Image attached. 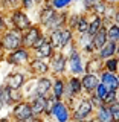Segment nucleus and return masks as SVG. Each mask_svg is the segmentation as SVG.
I'll use <instances>...</instances> for the list:
<instances>
[{"label":"nucleus","mask_w":119,"mask_h":122,"mask_svg":"<svg viewBox=\"0 0 119 122\" xmlns=\"http://www.w3.org/2000/svg\"><path fill=\"white\" fill-rule=\"evenodd\" d=\"M107 93H109V90H107V87L104 86V84H99V86L96 87V90H95V95H96L102 102H104V98L107 96Z\"/></svg>","instance_id":"obj_34"},{"label":"nucleus","mask_w":119,"mask_h":122,"mask_svg":"<svg viewBox=\"0 0 119 122\" xmlns=\"http://www.w3.org/2000/svg\"><path fill=\"white\" fill-rule=\"evenodd\" d=\"M29 72V75L32 78H41V76H49L51 75V66L49 61L40 60V58H32L29 63V66L26 67Z\"/></svg>","instance_id":"obj_12"},{"label":"nucleus","mask_w":119,"mask_h":122,"mask_svg":"<svg viewBox=\"0 0 119 122\" xmlns=\"http://www.w3.org/2000/svg\"><path fill=\"white\" fill-rule=\"evenodd\" d=\"M8 29V23H6V15L3 12H0V35Z\"/></svg>","instance_id":"obj_38"},{"label":"nucleus","mask_w":119,"mask_h":122,"mask_svg":"<svg viewBox=\"0 0 119 122\" xmlns=\"http://www.w3.org/2000/svg\"><path fill=\"white\" fill-rule=\"evenodd\" d=\"M114 102H118V92H109L107 96L104 98V104L105 105H112Z\"/></svg>","instance_id":"obj_35"},{"label":"nucleus","mask_w":119,"mask_h":122,"mask_svg":"<svg viewBox=\"0 0 119 122\" xmlns=\"http://www.w3.org/2000/svg\"><path fill=\"white\" fill-rule=\"evenodd\" d=\"M107 34H109V41L118 43L119 41V25L118 23H113V25L107 29Z\"/></svg>","instance_id":"obj_32"},{"label":"nucleus","mask_w":119,"mask_h":122,"mask_svg":"<svg viewBox=\"0 0 119 122\" xmlns=\"http://www.w3.org/2000/svg\"><path fill=\"white\" fill-rule=\"evenodd\" d=\"M107 6H109V3H107L105 0H98V2L93 3V8H92L90 14L99 15V17H104V15H105V11H107Z\"/></svg>","instance_id":"obj_30"},{"label":"nucleus","mask_w":119,"mask_h":122,"mask_svg":"<svg viewBox=\"0 0 119 122\" xmlns=\"http://www.w3.org/2000/svg\"><path fill=\"white\" fill-rule=\"evenodd\" d=\"M0 40H2V43H3V47H5L6 53L14 52V51H17V49L23 47V34L17 29H12V28L6 29L5 32L0 35Z\"/></svg>","instance_id":"obj_7"},{"label":"nucleus","mask_w":119,"mask_h":122,"mask_svg":"<svg viewBox=\"0 0 119 122\" xmlns=\"http://www.w3.org/2000/svg\"><path fill=\"white\" fill-rule=\"evenodd\" d=\"M99 81L104 84L109 92H118L119 90V76L116 73H110V72H102L99 75Z\"/></svg>","instance_id":"obj_20"},{"label":"nucleus","mask_w":119,"mask_h":122,"mask_svg":"<svg viewBox=\"0 0 119 122\" xmlns=\"http://www.w3.org/2000/svg\"><path fill=\"white\" fill-rule=\"evenodd\" d=\"M78 20H79V14L76 12H69V17H67V28L72 29L75 32V28L78 25Z\"/></svg>","instance_id":"obj_33"},{"label":"nucleus","mask_w":119,"mask_h":122,"mask_svg":"<svg viewBox=\"0 0 119 122\" xmlns=\"http://www.w3.org/2000/svg\"><path fill=\"white\" fill-rule=\"evenodd\" d=\"M49 41L52 43V46L55 47L57 52H64L72 43H75V32L69 28H64L61 30H55V32L47 34Z\"/></svg>","instance_id":"obj_3"},{"label":"nucleus","mask_w":119,"mask_h":122,"mask_svg":"<svg viewBox=\"0 0 119 122\" xmlns=\"http://www.w3.org/2000/svg\"><path fill=\"white\" fill-rule=\"evenodd\" d=\"M57 14H58V11H55L51 5H47V3L41 5L38 8V25L44 29L46 26L53 20V17H55Z\"/></svg>","instance_id":"obj_16"},{"label":"nucleus","mask_w":119,"mask_h":122,"mask_svg":"<svg viewBox=\"0 0 119 122\" xmlns=\"http://www.w3.org/2000/svg\"><path fill=\"white\" fill-rule=\"evenodd\" d=\"M52 86H53V78L49 76H41L35 78V96L47 98L52 95Z\"/></svg>","instance_id":"obj_14"},{"label":"nucleus","mask_w":119,"mask_h":122,"mask_svg":"<svg viewBox=\"0 0 119 122\" xmlns=\"http://www.w3.org/2000/svg\"><path fill=\"white\" fill-rule=\"evenodd\" d=\"M64 95H66V76H55L52 86V96L57 101H63Z\"/></svg>","instance_id":"obj_21"},{"label":"nucleus","mask_w":119,"mask_h":122,"mask_svg":"<svg viewBox=\"0 0 119 122\" xmlns=\"http://www.w3.org/2000/svg\"><path fill=\"white\" fill-rule=\"evenodd\" d=\"M44 121H46L44 117H40V116H32L31 119H28L26 122H44Z\"/></svg>","instance_id":"obj_42"},{"label":"nucleus","mask_w":119,"mask_h":122,"mask_svg":"<svg viewBox=\"0 0 119 122\" xmlns=\"http://www.w3.org/2000/svg\"><path fill=\"white\" fill-rule=\"evenodd\" d=\"M112 122H114V121H112Z\"/></svg>","instance_id":"obj_53"},{"label":"nucleus","mask_w":119,"mask_h":122,"mask_svg":"<svg viewBox=\"0 0 119 122\" xmlns=\"http://www.w3.org/2000/svg\"><path fill=\"white\" fill-rule=\"evenodd\" d=\"M81 81H83V89H84V95H86V96H90L92 93H95L96 87L101 84L99 76L90 75V73H84L81 76Z\"/></svg>","instance_id":"obj_19"},{"label":"nucleus","mask_w":119,"mask_h":122,"mask_svg":"<svg viewBox=\"0 0 119 122\" xmlns=\"http://www.w3.org/2000/svg\"><path fill=\"white\" fill-rule=\"evenodd\" d=\"M31 78H32V76L29 75L28 69H15V70L9 72V73L5 76L3 84L8 86L9 89H12V90H23Z\"/></svg>","instance_id":"obj_6"},{"label":"nucleus","mask_w":119,"mask_h":122,"mask_svg":"<svg viewBox=\"0 0 119 122\" xmlns=\"http://www.w3.org/2000/svg\"><path fill=\"white\" fill-rule=\"evenodd\" d=\"M35 3H37V6H41L46 3V0H35Z\"/></svg>","instance_id":"obj_46"},{"label":"nucleus","mask_w":119,"mask_h":122,"mask_svg":"<svg viewBox=\"0 0 119 122\" xmlns=\"http://www.w3.org/2000/svg\"><path fill=\"white\" fill-rule=\"evenodd\" d=\"M73 2H79V0H73Z\"/></svg>","instance_id":"obj_50"},{"label":"nucleus","mask_w":119,"mask_h":122,"mask_svg":"<svg viewBox=\"0 0 119 122\" xmlns=\"http://www.w3.org/2000/svg\"><path fill=\"white\" fill-rule=\"evenodd\" d=\"M109 107H110V112H112L113 121L114 122H119V102H114V104L109 105Z\"/></svg>","instance_id":"obj_37"},{"label":"nucleus","mask_w":119,"mask_h":122,"mask_svg":"<svg viewBox=\"0 0 119 122\" xmlns=\"http://www.w3.org/2000/svg\"><path fill=\"white\" fill-rule=\"evenodd\" d=\"M67 55V75L69 76H83L86 73V56L78 49V46L72 43L64 51Z\"/></svg>","instance_id":"obj_1"},{"label":"nucleus","mask_w":119,"mask_h":122,"mask_svg":"<svg viewBox=\"0 0 119 122\" xmlns=\"http://www.w3.org/2000/svg\"><path fill=\"white\" fill-rule=\"evenodd\" d=\"M95 107L92 104L90 98L83 95L81 98H78L75 107L72 108V121L73 122H79L84 119H90V117L95 116Z\"/></svg>","instance_id":"obj_4"},{"label":"nucleus","mask_w":119,"mask_h":122,"mask_svg":"<svg viewBox=\"0 0 119 122\" xmlns=\"http://www.w3.org/2000/svg\"><path fill=\"white\" fill-rule=\"evenodd\" d=\"M109 43V34H107V28H102L99 32H96L93 37H92V44H93L95 51H99L102 49L104 46Z\"/></svg>","instance_id":"obj_23"},{"label":"nucleus","mask_w":119,"mask_h":122,"mask_svg":"<svg viewBox=\"0 0 119 122\" xmlns=\"http://www.w3.org/2000/svg\"><path fill=\"white\" fill-rule=\"evenodd\" d=\"M6 23H8V29L12 28V29H17L20 30V32H26L29 28H32L34 23L31 20V17L28 15L25 9H21V8H18V9L12 11L11 14L6 15Z\"/></svg>","instance_id":"obj_2"},{"label":"nucleus","mask_w":119,"mask_h":122,"mask_svg":"<svg viewBox=\"0 0 119 122\" xmlns=\"http://www.w3.org/2000/svg\"><path fill=\"white\" fill-rule=\"evenodd\" d=\"M116 49H118V46L114 41H109L102 49H99V51L96 52V55L101 58L102 61H105V60H109V58H113V56H116Z\"/></svg>","instance_id":"obj_24"},{"label":"nucleus","mask_w":119,"mask_h":122,"mask_svg":"<svg viewBox=\"0 0 119 122\" xmlns=\"http://www.w3.org/2000/svg\"><path fill=\"white\" fill-rule=\"evenodd\" d=\"M47 5H51L55 11L58 12H63V11H67L70 5L73 3V0H46Z\"/></svg>","instance_id":"obj_28"},{"label":"nucleus","mask_w":119,"mask_h":122,"mask_svg":"<svg viewBox=\"0 0 119 122\" xmlns=\"http://www.w3.org/2000/svg\"><path fill=\"white\" fill-rule=\"evenodd\" d=\"M109 5H119V0H105Z\"/></svg>","instance_id":"obj_45"},{"label":"nucleus","mask_w":119,"mask_h":122,"mask_svg":"<svg viewBox=\"0 0 119 122\" xmlns=\"http://www.w3.org/2000/svg\"><path fill=\"white\" fill-rule=\"evenodd\" d=\"M89 18H90V25H89V34L92 37L95 35L96 32H99L102 28H104V23H102V17L99 15H93V14H89Z\"/></svg>","instance_id":"obj_26"},{"label":"nucleus","mask_w":119,"mask_h":122,"mask_svg":"<svg viewBox=\"0 0 119 122\" xmlns=\"http://www.w3.org/2000/svg\"><path fill=\"white\" fill-rule=\"evenodd\" d=\"M32 58H34V55H32V51H31V49L20 47L14 52L6 53L5 61L9 66H12L15 69H26L29 66V63H31Z\"/></svg>","instance_id":"obj_5"},{"label":"nucleus","mask_w":119,"mask_h":122,"mask_svg":"<svg viewBox=\"0 0 119 122\" xmlns=\"http://www.w3.org/2000/svg\"><path fill=\"white\" fill-rule=\"evenodd\" d=\"M116 46H118V49H116V56H118V58H119V41H118V43H116Z\"/></svg>","instance_id":"obj_48"},{"label":"nucleus","mask_w":119,"mask_h":122,"mask_svg":"<svg viewBox=\"0 0 119 122\" xmlns=\"http://www.w3.org/2000/svg\"><path fill=\"white\" fill-rule=\"evenodd\" d=\"M89 25H90L89 14H86V12L79 14L78 25H76V28H75V35H81V34H89Z\"/></svg>","instance_id":"obj_25"},{"label":"nucleus","mask_w":119,"mask_h":122,"mask_svg":"<svg viewBox=\"0 0 119 122\" xmlns=\"http://www.w3.org/2000/svg\"><path fill=\"white\" fill-rule=\"evenodd\" d=\"M0 122H12L9 116H0Z\"/></svg>","instance_id":"obj_44"},{"label":"nucleus","mask_w":119,"mask_h":122,"mask_svg":"<svg viewBox=\"0 0 119 122\" xmlns=\"http://www.w3.org/2000/svg\"><path fill=\"white\" fill-rule=\"evenodd\" d=\"M5 56H6V51H5V47H3L2 40H0V63H2V61H5Z\"/></svg>","instance_id":"obj_40"},{"label":"nucleus","mask_w":119,"mask_h":122,"mask_svg":"<svg viewBox=\"0 0 119 122\" xmlns=\"http://www.w3.org/2000/svg\"><path fill=\"white\" fill-rule=\"evenodd\" d=\"M89 98H90V101H92V104H93V107H95V108H98L99 105H102V104H104V102H102V101H101V99H99V98H98L95 93H92Z\"/></svg>","instance_id":"obj_39"},{"label":"nucleus","mask_w":119,"mask_h":122,"mask_svg":"<svg viewBox=\"0 0 119 122\" xmlns=\"http://www.w3.org/2000/svg\"><path fill=\"white\" fill-rule=\"evenodd\" d=\"M104 70L110 72V73H119V58L118 56H113V58H109L104 61Z\"/></svg>","instance_id":"obj_29"},{"label":"nucleus","mask_w":119,"mask_h":122,"mask_svg":"<svg viewBox=\"0 0 119 122\" xmlns=\"http://www.w3.org/2000/svg\"><path fill=\"white\" fill-rule=\"evenodd\" d=\"M8 116L12 119V122H26L28 119L34 116L32 113V107H31V102L28 99L15 104L14 107H11V112Z\"/></svg>","instance_id":"obj_8"},{"label":"nucleus","mask_w":119,"mask_h":122,"mask_svg":"<svg viewBox=\"0 0 119 122\" xmlns=\"http://www.w3.org/2000/svg\"><path fill=\"white\" fill-rule=\"evenodd\" d=\"M93 2H98V0H93Z\"/></svg>","instance_id":"obj_51"},{"label":"nucleus","mask_w":119,"mask_h":122,"mask_svg":"<svg viewBox=\"0 0 119 122\" xmlns=\"http://www.w3.org/2000/svg\"><path fill=\"white\" fill-rule=\"evenodd\" d=\"M118 76H119V73H118Z\"/></svg>","instance_id":"obj_52"},{"label":"nucleus","mask_w":119,"mask_h":122,"mask_svg":"<svg viewBox=\"0 0 119 122\" xmlns=\"http://www.w3.org/2000/svg\"><path fill=\"white\" fill-rule=\"evenodd\" d=\"M118 102H119V90H118Z\"/></svg>","instance_id":"obj_49"},{"label":"nucleus","mask_w":119,"mask_h":122,"mask_svg":"<svg viewBox=\"0 0 119 122\" xmlns=\"http://www.w3.org/2000/svg\"><path fill=\"white\" fill-rule=\"evenodd\" d=\"M2 90H3V101H5L6 107H14V101H12V89H9L8 86L2 84Z\"/></svg>","instance_id":"obj_31"},{"label":"nucleus","mask_w":119,"mask_h":122,"mask_svg":"<svg viewBox=\"0 0 119 122\" xmlns=\"http://www.w3.org/2000/svg\"><path fill=\"white\" fill-rule=\"evenodd\" d=\"M102 72H104V61L99 58L96 53L86 58V73L99 76Z\"/></svg>","instance_id":"obj_17"},{"label":"nucleus","mask_w":119,"mask_h":122,"mask_svg":"<svg viewBox=\"0 0 119 122\" xmlns=\"http://www.w3.org/2000/svg\"><path fill=\"white\" fill-rule=\"evenodd\" d=\"M51 121H53V122H73L72 121V108L64 101H57L51 107Z\"/></svg>","instance_id":"obj_9"},{"label":"nucleus","mask_w":119,"mask_h":122,"mask_svg":"<svg viewBox=\"0 0 119 122\" xmlns=\"http://www.w3.org/2000/svg\"><path fill=\"white\" fill-rule=\"evenodd\" d=\"M20 6V0H0V12H3L5 15L11 14L12 11L18 9Z\"/></svg>","instance_id":"obj_27"},{"label":"nucleus","mask_w":119,"mask_h":122,"mask_svg":"<svg viewBox=\"0 0 119 122\" xmlns=\"http://www.w3.org/2000/svg\"><path fill=\"white\" fill-rule=\"evenodd\" d=\"M31 107H32V113L34 116H40L44 119H51V107L53 105L47 98H41V96H34L29 99Z\"/></svg>","instance_id":"obj_10"},{"label":"nucleus","mask_w":119,"mask_h":122,"mask_svg":"<svg viewBox=\"0 0 119 122\" xmlns=\"http://www.w3.org/2000/svg\"><path fill=\"white\" fill-rule=\"evenodd\" d=\"M113 23H118V25H119V5H118V8H116V12H114Z\"/></svg>","instance_id":"obj_43"},{"label":"nucleus","mask_w":119,"mask_h":122,"mask_svg":"<svg viewBox=\"0 0 119 122\" xmlns=\"http://www.w3.org/2000/svg\"><path fill=\"white\" fill-rule=\"evenodd\" d=\"M51 76H67V55L64 52H55L49 61Z\"/></svg>","instance_id":"obj_11"},{"label":"nucleus","mask_w":119,"mask_h":122,"mask_svg":"<svg viewBox=\"0 0 119 122\" xmlns=\"http://www.w3.org/2000/svg\"><path fill=\"white\" fill-rule=\"evenodd\" d=\"M5 101H3V90H2V86H0V112L5 108Z\"/></svg>","instance_id":"obj_41"},{"label":"nucleus","mask_w":119,"mask_h":122,"mask_svg":"<svg viewBox=\"0 0 119 122\" xmlns=\"http://www.w3.org/2000/svg\"><path fill=\"white\" fill-rule=\"evenodd\" d=\"M55 47L52 46L51 41H44L43 44L40 46V47L37 49H32V55L34 58H40V60H44V61H51V58L53 55H55Z\"/></svg>","instance_id":"obj_18"},{"label":"nucleus","mask_w":119,"mask_h":122,"mask_svg":"<svg viewBox=\"0 0 119 122\" xmlns=\"http://www.w3.org/2000/svg\"><path fill=\"white\" fill-rule=\"evenodd\" d=\"M67 17H69V11L58 12L55 17H53V20L49 23L43 30L46 34H51V32H55V30H61V29L67 28Z\"/></svg>","instance_id":"obj_15"},{"label":"nucleus","mask_w":119,"mask_h":122,"mask_svg":"<svg viewBox=\"0 0 119 122\" xmlns=\"http://www.w3.org/2000/svg\"><path fill=\"white\" fill-rule=\"evenodd\" d=\"M20 6H21V9H25L28 12V11L37 8V3H35V0H20Z\"/></svg>","instance_id":"obj_36"},{"label":"nucleus","mask_w":119,"mask_h":122,"mask_svg":"<svg viewBox=\"0 0 119 122\" xmlns=\"http://www.w3.org/2000/svg\"><path fill=\"white\" fill-rule=\"evenodd\" d=\"M95 122H112L113 121V116H112V112H110V107L102 104L99 105L96 110H95V116H93Z\"/></svg>","instance_id":"obj_22"},{"label":"nucleus","mask_w":119,"mask_h":122,"mask_svg":"<svg viewBox=\"0 0 119 122\" xmlns=\"http://www.w3.org/2000/svg\"><path fill=\"white\" fill-rule=\"evenodd\" d=\"M79 122H95L93 117H90V119H84V121H79Z\"/></svg>","instance_id":"obj_47"},{"label":"nucleus","mask_w":119,"mask_h":122,"mask_svg":"<svg viewBox=\"0 0 119 122\" xmlns=\"http://www.w3.org/2000/svg\"><path fill=\"white\" fill-rule=\"evenodd\" d=\"M44 34L46 32L43 30V28H41L38 23H37V25H34L32 28H29L26 32H23V47L31 49V51H32V47L35 46V43L44 35Z\"/></svg>","instance_id":"obj_13"}]
</instances>
